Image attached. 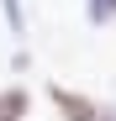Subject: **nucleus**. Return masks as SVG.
Returning a JSON list of instances; mask_svg holds the SVG:
<instances>
[{
	"label": "nucleus",
	"mask_w": 116,
	"mask_h": 121,
	"mask_svg": "<svg viewBox=\"0 0 116 121\" xmlns=\"http://www.w3.org/2000/svg\"><path fill=\"white\" fill-rule=\"evenodd\" d=\"M85 26H95V32L116 26V0H85Z\"/></svg>",
	"instance_id": "7ed1b4c3"
},
{
	"label": "nucleus",
	"mask_w": 116,
	"mask_h": 121,
	"mask_svg": "<svg viewBox=\"0 0 116 121\" xmlns=\"http://www.w3.org/2000/svg\"><path fill=\"white\" fill-rule=\"evenodd\" d=\"M95 121H116V105H100V116H95Z\"/></svg>",
	"instance_id": "423d86ee"
},
{
	"label": "nucleus",
	"mask_w": 116,
	"mask_h": 121,
	"mask_svg": "<svg viewBox=\"0 0 116 121\" xmlns=\"http://www.w3.org/2000/svg\"><path fill=\"white\" fill-rule=\"evenodd\" d=\"M48 105L58 111V121H95L100 116V100L95 95H85V90H69V84H48Z\"/></svg>",
	"instance_id": "f257e3e1"
},
{
	"label": "nucleus",
	"mask_w": 116,
	"mask_h": 121,
	"mask_svg": "<svg viewBox=\"0 0 116 121\" xmlns=\"http://www.w3.org/2000/svg\"><path fill=\"white\" fill-rule=\"evenodd\" d=\"M0 16H5V32L16 42H27V11H21V0H0Z\"/></svg>",
	"instance_id": "20e7f679"
},
{
	"label": "nucleus",
	"mask_w": 116,
	"mask_h": 121,
	"mask_svg": "<svg viewBox=\"0 0 116 121\" xmlns=\"http://www.w3.org/2000/svg\"><path fill=\"white\" fill-rule=\"evenodd\" d=\"M32 69V53H27V42H16V53H11V74H27Z\"/></svg>",
	"instance_id": "39448f33"
},
{
	"label": "nucleus",
	"mask_w": 116,
	"mask_h": 121,
	"mask_svg": "<svg viewBox=\"0 0 116 121\" xmlns=\"http://www.w3.org/2000/svg\"><path fill=\"white\" fill-rule=\"evenodd\" d=\"M32 116V90L27 84H0V121H27Z\"/></svg>",
	"instance_id": "f03ea898"
}]
</instances>
